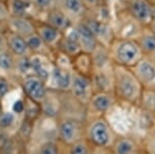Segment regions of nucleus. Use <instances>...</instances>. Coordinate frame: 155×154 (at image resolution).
Listing matches in <instances>:
<instances>
[{"label":"nucleus","mask_w":155,"mask_h":154,"mask_svg":"<svg viewBox=\"0 0 155 154\" xmlns=\"http://www.w3.org/2000/svg\"><path fill=\"white\" fill-rule=\"evenodd\" d=\"M41 38L47 43H52L57 37V29L52 26H44L41 28Z\"/></svg>","instance_id":"dca6fc26"},{"label":"nucleus","mask_w":155,"mask_h":154,"mask_svg":"<svg viewBox=\"0 0 155 154\" xmlns=\"http://www.w3.org/2000/svg\"><path fill=\"white\" fill-rule=\"evenodd\" d=\"M132 9L140 20H146L150 16V7L144 0H136L132 4Z\"/></svg>","instance_id":"f8f14e48"},{"label":"nucleus","mask_w":155,"mask_h":154,"mask_svg":"<svg viewBox=\"0 0 155 154\" xmlns=\"http://www.w3.org/2000/svg\"><path fill=\"white\" fill-rule=\"evenodd\" d=\"M65 47H66V50L69 52V53H76L80 48V44L74 43V41H68V39H67Z\"/></svg>","instance_id":"bb28decb"},{"label":"nucleus","mask_w":155,"mask_h":154,"mask_svg":"<svg viewBox=\"0 0 155 154\" xmlns=\"http://www.w3.org/2000/svg\"><path fill=\"white\" fill-rule=\"evenodd\" d=\"M88 29L90 31L96 35H101L102 33L106 32V27L104 26L102 24L98 23V22H91L89 25H88Z\"/></svg>","instance_id":"5701e85b"},{"label":"nucleus","mask_w":155,"mask_h":154,"mask_svg":"<svg viewBox=\"0 0 155 154\" xmlns=\"http://www.w3.org/2000/svg\"><path fill=\"white\" fill-rule=\"evenodd\" d=\"M114 154H131L136 151L140 145L136 140L129 136H120L115 140L113 145Z\"/></svg>","instance_id":"39448f33"},{"label":"nucleus","mask_w":155,"mask_h":154,"mask_svg":"<svg viewBox=\"0 0 155 154\" xmlns=\"http://www.w3.org/2000/svg\"><path fill=\"white\" fill-rule=\"evenodd\" d=\"M77 135V123L72 120L63 121L60 126V136L67 143H71L74 140Z\"/></svg>","instance_id":"9d476101"},{"label":"nucleus","mask_w":155,"mask_h":154,"mask_svg":"<svg viewBox=\"0 0 155 154\" xmlns=\"http://www.w3.org/2000/svg\"><path fill=\"white\" fill-rule=\"evenodd\" d=\"M71 154H89V149L84 142H77L72 146Z\"/></svg>","instance_id":"4be33fe9"},{"label":"nucleus","mask_w":155,"mask_h":154,"mask_svg":"<svg viewBox=\"0 0 155 154\" xmlns=\"http://www.w3.org/2000/svg\"><path fill=\"white\" fill-rule=\"evenodd\" d=\"M72 91L76 97L79 99H86L88 98L89 92V82L83 76H76L72 79Z\"/></svg>","instance_id":"0eeeda50"},{"label":"nucleus","mask_w":155,"mask_h":154,"mask_svg":"<svg viewBox=\"0 0 155 154\" xmlns=\"http://www.w3.org/2000/svg\"><path fill=\"white\" fill-rule=\"evenodd\" d=\"M14 25L17 28V30L21 32L22 34H29L32 32V26L27 20H24L22 18H17L14 20Z\"/></svg>","instance_id":"f3484780"},{"label":"nucleus","mask_w":155,"mask_h":154,"mask_svg":"<svg viewBox=\"0 0 155 154\" xmlns=\"http://www.w3.org/2000/svg\"><path fill=\"white\" fill-rule=\"evenodd\" d=\"M8 144H9V140L5 136H0V148L7 151L8 150Z\"/></svg>","instance_id":"c85d7f7f"},{"label":"nucleus","mask_w":155,"mask_h":154,"mask_svg":"<svg viewBox=\"0 0 155 154\" xmlns=\"http://www.w3.org/2000/svg\"><path fill=\"white\" fill-rule=\"evenodd\" d=\"M116 57L118 61L123 65L134 66L141 60V51L134 43L126 41L117 47Z\"/></svg>","instance_id":"20e7f679"},{"label":"nucleus","mask_w":155,"mask_h":154,"mask_svg":"<svg viewBox=\"0 0 155 154\" xmlns=\"http://www.w3.org/2000/svg\"><path fill=\"white\" fill-rule=\"evenodd\" d=\"M131 154H147V153L145 152V151H144V149L142 148L141 146H140V147L137 148L136 151H134V152H132Z\"/></svg>","instance_id":"f704fd0d"},{"label":"nucleus","mask_w":155,"mask_h":154,"mask_svg":"<svg viewBox=\"0 0 155 154\" xmlns=\"http://www.w3.org/2000/svg\"><path fill=\"white\" fill-rule=\"evenodd\" d=\"M88 2H90V3H95V2H97L98 0H87Z\"/></svg>","instance_id":"c9c22d12"},{"label":"nucleus","mask_w":155,"mask_h":154,"mask_svg":"<svg viewBox=\"0 0 155 154\" xmlns=\"http://www.w3.org/2000/svg\"><path fill=\"white\" fill-rule=\"evenodd\" d=\"M141 47L145 52H148V53L155 52V36L154 35L145 36L143 41H142Z\"/></svg>","instance_id":"a211bd4d"},{"label":"nucleus","mask_w":155,"mask_h":154,"mask_svg":"<svg viewBox=\"0 0 155 154\" xmlns=\"http://www.w3.org/2000/svg\"><path fill=\"white\" fill-rule=\"evenodd\" d=\"M41 154H58V150L54 143H47L42 146Z\"/></svg>","instance_id":"b1692460"},{"label":"nucleus","mask_w":155,"mask_h":154,"mask_svg":"<svg viewBox=\"0 0 155 154\" xmlns=\"http://www.w3.org/2000/svg\"><path fill=\"white\" fill-rule=\"evenodd\" d=\"M89 139L95 146L102 148L112 146L116 140L111 127L104 119H97L91 123L89 127Z\"/></svg>","instance_id":"f03ea898"},{"label":"nucleus","mask_w":155,"mask_h":154,"mask_svg":"<svg viewBox=\"0 0 155 154\" xmlns=\"http://www.w3.org/2000/svg\"><path fill=\"white\" fill-rule=\"evenodd\" d=\"M49 22L52 25V27L58 29H63L68 27L69 21L66 19L64 15H62L59 11H53L49 15Z\"/></svg>","instance_id":"ddd939ff"},{"label":"nucleus","mask_w":155,"mask_h":154,"mask_svg":"<svg viewBox=\"0 0 155 154\" xmlns=\"http://www.w3.org/2000/svg\"><path fill=\"white\" fill-rule=\"evenodd\" d=\"M132 73L144 90L155 91V64L149 60H140L134 66Z\"/></svg>","instance_id":"7ed1b4c3"},{"label":"nucleus","mask_w":155,"mask_h":154,"mask_svg":"<svg viewBox=\"0 0 155 154\" xmlns=\"http://www.w3.org/2000/svg\"><path fill=\"white\" fill-rule=\"evenodd\" d=\"M153 32H154V36H155V24H154V26H153Z\"/></svg>","instance_id":"e433bc0d"},{"label":"nucleus","mask_w":155,"mask_h":154,"mask_svg":"<svg viewBox=\"0 0 155 154\" xmlns=\"http://www.w3.org/2000/svg\"><path fill=\"white\" fill-rule=\"evenodd\" d=\"M9 44L12 51L16 54H24L26 51V43L20 36H12L9 41Z\"/></svg>","instance_id":"2eb2a0df"},{"label":"nucleus","mask_w":155,"mask_h":154,"mask_svg":"<svg viewBox=\"0 0 155 154\" xmlns=\"http://www.w3.org/2000/svg\"><path fill=\"white\" fill-rule=\"evenodd\" d=\"M78 31L80 34V46H82V48L87 52L93 51L96 46L93 33L86 26H80Z\"/></svg>","instance_id":"6e6552de"},{"label":"nucleus","mask_w":155,"mask_h":154,"mask_svg":"<svg viewBox=\"0 0 155 154\" xmlns=\"http://www.w3.org/2000/svg\"><path fill=\"white\" fill-rule=\"evenodd\" d=\"M30 133H31V125L27 122H24L23 125H22V127H21L22 136H23L24 138H27V136L30 135Z\"/></svg>","instance_id":"cd10ccee"},{"label":"nucleus","mask_w":155,"mask_h":154,"mask_svg":"<svg viewBox=\"0 0 155 154\" xmlns=\"http://www.w3.org/2000/svg\"><path fill=\"white\" fill-rule=\"evenodd\" d=\"M27 44H28V47H30L32 50H36L41 47V41L38 36L31 35V36L28 37V39H27Z\"/></svg>","instance_id":"393cba45"},{"label":"nucleus","mask_w":155,"mask_h":154,"mask_svg":"<svg viewBox=\"0 0 155 154\" xmlns=\"http://www.w3.org/2000/svg\"><path fill=\"white\" fill-rule=\"evenodd\" d=\"M26 92L34 99H41L45 96V88L44 85L37 78L30 77L25 81L24 84Z\"/></svg>","instance_id":"423d86ee"},{"label":"nucleus","mask_w":155,"mask_h":154,"mask_svg":"<svg viewBox=\"0 0 155 154\" xmlns=\"http://www.w3.org/2000/svg\"><path fill=\"white\" fill-rule=\"evenodd\" d=\"M115 90L123 101L132 106H140L144 88L132 71L120 68L116 73Z\"/></svg>","instance_id":"f257e3e1"},{"label":"nucleus","mask_w":155,"mask_h":154,"mask_svg":"<svg viewBox=\"0 0 155 154\" xmlns=\"http://www.w3.org/2000/svg\"><path fill=\"white\" fill-rule=\"evenodd\" d=\"M91 103H92L93 108L95 109L96 111L101 112V113L107 112L114 105L113 97L110 96L109 94H107V93L96 94L95 96L92 97Z\"/></svg>","instance_id":"1a4fd4ad"},{"label":"nucleus","mask_w":155,"mask_h":154,"mask_svg":"<svg viewBox=\"0 0 155 154\" xmlns=\"http://www.w3.org/2000/svg\"><path fill=\"white\" fill-rule=\"evenodd\" d=\"M63 3L65 8L69 11L78 14L82 11V2L81 0H63Z\"/></svg>","instance_id":"6ab92c4d"},{"label":"nucleus","mask_w":155,"mask_h":154,"mask_svg":"<svg viewBox=\"0 0 155 154\" xmlns=\"http://www.w3.org/2000/svg\"><path fill=\"white\" fill-rule=\"evenodd\" d=\"M147 154H155V126L148 130L141 146Z\"/></svg>","instance_id":"4468645a"},{"label":"nucleus","mask_w":155,"mask_h":154,"mask_svg":"<svg viewBox=\"0 0 155 154\" xmlns=\"http://www.w3.org/2000/svg\"><path fill=\"white\" fill-rule=\"evenodd\" d=\"M53 77L56 85L61 89H67L71 86L72 78L67 70L61 68H56L53 73Z\"/></svg>","instance_id":"9b49d317"},{"label":"nucleus","mask_w":155,"mask_h":154,"mask_svg":"<svg viewBox=\"0 0 155 154\" xmlns=\"http://www.w3.org/2000/svg\"><path fill=\"white\" fill-rule=\"evenodd\" d=\"M52 0H36V4L39 7H47L51 3Z\"/></svg>","instance_id":"473e14b6"},{"label":"nucleus","mask_w":155,"mask_h":154,"mask_svg":"<svg viewBox=\"0 0 155 154\" xmlns=\"http://www.w3.org/2000/svg\"><path fill=\"white\" fill-rule=\"evenodd\" d=\"M27 7H28V4H27L26 2L22 1V0H14V1H12V9H14L15 14L18 15V16L24 15Z\"/></svg>","instance_id":"aec40b11"},{"label":"nucleus","mask_w":155,"mask_h":154,"mask_svg":"<svg viewBox=\"0 0 155 154\" xmlns=\"http://www.w3.org/2000/svg\"><path fill=\"white\" fill-rule=\"evenodd\" d=\"M153 116H154V120H155V111H154V113H153Z\"/></svg>","instance_id":"4c0bfd02"},{"label":"nucleus","mask_w":155,"mask_h":154,"mask_svg":"<svg viewBox=\"0 0 155 154\" xmlns=\"http://www.w3.org/2000/svg\"><path fill=\"white\" fill-rule=\"evenodd\" d=\"M12 121H14V115L12 113H6L0 118V125L2 127H8L12 125Z\"/></svg>","instance_id":"a878e982"},{"label":"nucleus","mask_w":155,"mask_h":154,"mask_svg":"<svg viewBox=\"0 0 155 154\" xmlns=\"http://www.w3.org/2000/svg\"><path fill=\"white\" fill-rule=\"evenodd\" d=\"M31 66V63L27 60V59H23L21 62H20V68H21V70L25 73V71L28 70V68Z\"/></svg>","instance_id":"c756f323"},{"label":"nucleus","mask_w":155,"mask_h":154,"mask_svg":"<svg viewBox=\"0 0 155 154\" xmlns=\"http://www.w3.org/2000/svg\"><path fill=\"white\" fill-rule=\"evenodd\" d=\"M12 109H14V111L16 112V113H21V112L23 111V109H24L23 103H22L21 100L16 101V103H15V105H14V106H12Z\"/></svg>","instance_id":"7c9ffc66"},{"label":"nucleus","mask_w":155,"mask_h":154,"mask_svg":"<svg viewBox=\"0 0 155 154\" xmlns=\"http://www.w3.org/2000/svg\"><path fill=\"white\" fill-rule=\"evenodd\" d=\"M7 90H8V86L4 81H0V95H4Z\"/></svg>","instance_id":"2f4dec72"},{"label":"nucleus","mask_w":155,"mask_h":154,"mask_svg":"<svg viewBox=\"0 0 155 154\" xmlns=\"http://www.w3.org/2000/svg\"><path fill=\"white\" fill-rule=\"evenodd\" d=\"M153 15H154V17H155V11H154V12H153Z\"/></svg>","instance_id":"58836bf2"},{"label":"nucleus","mask_w":155,"mask_h":154,"mask_svg":"<svg viewBox=\"0 0 155 154\" xmlns=\"http://www.w3.org/2000/svg\"><path fill=\"white\" fill-rule=\"evenodd\" d=\"M12 66V60L11 56L5 52H0V67L3 69H9Z\"/></svg>","instance_id":"412c9836"},{"label":"nucleus","mask_w":155,"mask_h":154,"mask_svg":"<svg viewBox=\"0 0 155 154\" xmlns=\"http://www.w3.org/2000/svg\"><path fill=\"white\" fill-rule=\"evenodd\" d=\"M6 16V8L2 3H0V20L4 19Z\"/></svg>","instance_id":"72a5a7b5"}]
</instances>
